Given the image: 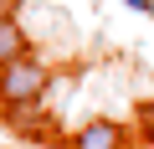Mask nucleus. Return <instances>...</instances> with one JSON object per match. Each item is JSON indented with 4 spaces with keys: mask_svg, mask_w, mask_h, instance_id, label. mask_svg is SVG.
I'll return each mask as SVG.
<instances>
[{
    "mask_svg": "<svg viewBox=\"0 0 154 149\" xmlns=\"http://www.w3.org/2000/svg\"><path fill=\"white\" fill-rule=\"evenodd\" d=\"M46 98H51V72H46L41 57H21V62H11L5 72H0V108L5 113L36 108Z\"/></svg>",
    "mask_w": 154,
    "mask_h": 149,
    "instance_id": "obj_1",
    "label": "nucleus"
},
{
    "mask_svg": "<svg viewBox=\"0 0 154 149\" xmlns=\"http://www.w3.org/2000/svg\"><path fill=\"white\" fill-rule=\"evenodd\" d=\"M62 149H128V129L118 118H88L62 139Z\"/></svg>",
    "mask_w": 154,
    "mask_h": 149,
    "instance_id": "obj_2",
    "label": "nucleus"
},
{
    "mask_svg": "<svg viewBox=\"0 0 154 149\" xmlns=\"http://www.w3.org/2000/svg\"><path fill=\"white\" fill-rule=\"evenodd\" d=\"M21 57H31V36L21 31V21H0V72Z\"/></svg>",
    "mask_w": 154,
    "mask_h": 149,
    "instance_id": "obj_3",
    "label": "nucleus"
},
{
    "mask_svg": "<svg viewBox=\"0 0 154 149\" xmlns=\"http://www.w3.org/2000/svg\"><path fill=\"white\" fill-rule=\"evenodd\" d=\"M123 5H128L134 16H149V21H154V0H123Z\"/></svg>",
    "mask_w": 154,
    "mask_h": 149,
    "instance_id": "obj_4",
    "label": "nucleus"
},
{
    "mask_svg": "<svg viewBox=\"0 0 154 149\" xmlns=\"http://www.w3.org/2000/svg\"><path fill=\"white\" fill-rule=\"evenodd\" d=\"M26 5V0H0V21H16V11Z\"/></svg>",
    "mask_w": 154,
    "mask_h": 149,
    "instance_id": "obj_5",
    "label": "nucleus"
}]
</instances>
